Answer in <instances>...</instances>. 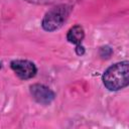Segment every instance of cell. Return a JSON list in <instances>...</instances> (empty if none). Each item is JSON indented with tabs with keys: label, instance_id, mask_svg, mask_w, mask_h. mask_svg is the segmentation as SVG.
<instances>
[{
	"label": "cell",
	"instance_id": "cell-1",
	"mask_svg": "<svg viewBox=\"0 0 129 129\" xmlns=\"http://www.w3.org/2000/svg\"><path fill=\"white\" fill-rule=\"evenodd\" d=\"M129 61L123 60L109 67L102 76V81L106 89L117 92L126 88L129 84Z\"/></svg>",
	"mask_w": 129,
	"mask_h": 129
},
{
	"label": "cell",
	"instance_id": "cell-2",
	"mask_svg": "<svg viewBox=\"0 0 129 129\" xmlns=\"http://www.w3.org/2000/svg\"><path fill=\"white\" fill-rule=\"evenodd\" d=\"M73 12V6L68 3H60L50 8L41 20V27L47 32L58 30L62 27Z\"/></svg>",
	"mask_w": 129,
	"mask_h": 129
},
{
	"label": "cell",
	"instance_id": "cell-3",
	"mask_svg": "<svg viewBox=\"0 0 129 129\" xmlns=\"http://www.w3.org/2000/svg\"><path fill=\"white\" fill-rule=\"evenodd\" d=\"M10 68L20 80H29L36 76L37 68L35 63L28 59H13L10 61Z\"/></svg>",
	"mask_w": 129,
	"mask_h": 129
},
{
	"label": "cell",
	"instance_id": "cell-4",
	"mask_svg": "<svg viewBox=\"0 0 129 129\" xmlns=\"http://www.w3.org/2000/svg\"><path fill=\"white\" fill-rule=\"evenodd\" d=\"M29 92L34 101L40 105L47 106L55 99V93L42 84H33L29 87Z\"/></svg>",
	"mask_w": 129,
	"mask_h": 129
},
{
	"label": "cell",
	"instance_id": "cell-5",
	"mask_svg": "<svg viewBox=\"0 0 129 129\" xmlns=\"http://www.w3.org/2000/svg\"><path fill=\"white\" fill-rule=\"evenodd\" d=\"M85 38V30L84 27L77 24L71 27L67 32V40L70 43H73L75 45L81 44L82 41Z\"/></svg>",
	"mask_w": 129,
	"mask_h": 129
},
{
	"label": "cell",
	"instance_id": "cell-6",
	"mask_svg": "<svg viewBox=\"0 0 129 129\" xmlns=\"http://www.w3.org/2000/svg\"><path fill=\"white\" fill-rule=\"evenodd\" d=\"M23 1L35 5H56V4L64 3L66 0H23Z\"/></svg>",
	"mask_w": 129,
	"mask_h": 129
},
{
	"label": "cell",
	"instance_id": "cell-7",
	"mask_svg": "<svg viewBox=\"0 0 129 129\" xmlns=\"http://www.w3.org/2000/svg\"><path fill=\"white\" fill-rule=\"evenodd\" d=\"M113 54V48L109 45H103L99 48V55L102 59H108Z\"/></svg>",
	"mask_w": 129,
	"mask_h": 129
},
{
	"label": "cell",
	"instance_id": "cell-8",
	"mask_svg": "<svg viewBox=\"0 0 129 129\" xmlns=\"http://www.w3.org/2000/svg\"><path fill=\"white\" fill-rule=\"evenodd\" d=\"M75 52H76L77 55L82 56V55L85 54L86 49H85V47L82 45V43H81V44H77V45H76V48H75Z\"/></svg>",
	"mask_w": 129,
	"mask_h": 129
},
{
	"label": "cell",
	"instance_id": "cell-9",
	"mask_svg": "<svg viewBox=\"0 0 129 129\" xmlns=\"http://www.w3.org/2000/svg\"><path fill=\"white\" fill-rule=\"evenodd\" d=\"M1 69H2V62L0 61V70H1Z\"/></svg>",
	"mask_w": 129,
	"mask_h": 129
}]
</instances>
